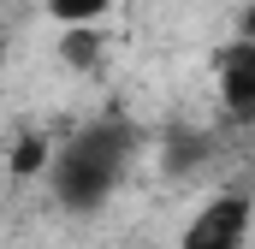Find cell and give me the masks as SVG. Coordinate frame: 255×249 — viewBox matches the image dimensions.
<instances>
[{
	"mask_svg": "<svg viewBox=\"0 0 255 249\" xmlns=\"http://www.w3.org/2000/svg\"><path fill=\"white\" fill-rule=\"evenodd\" d=\"M250 232H255V202L226 190L190 214V226L178 232V249H250Z\"/></svg>",
	"mask_w": 255,
	"mask_h": 249,
	"instance_id": "2",
	"label": "cell"
},
{
	"mask_svg": "<svg viewBox=\"0 0 255 249\" xmlns=\"http://www.w3.org/2000/svg\"><path fill=\"white\" fill-rule=\"evenodd\" d=\"M214 89H220V107L232 119H255V48L250 42H226L214 54Z\"/></svg>",
	"mask_w": 255,
	"mask_h": 249,
	"instance_id": "3",
	"label": "cell"
},
{
	"mask_svg": "<svg viewBox=\"0 0 255 249\" xmlns=\"http://www.w3.org/2000/svg\"><path fill=\"white\" fill-rule=\"evenodd\" d=\"M125 160H130V130L119 119L83 124L60 154L48 160V184H54V196H60V208H71V214H95V208L119 190Z\"/></svg>",
	"mask_w": 255,
	"mask_h": 249,
	"instance_id": "1",
	"label": "cell"
},
{
	"mask_svg": "<svg viewBox=\"0 0 255 249\" xmlns=\"http://www.w3.org/2000/svg\"><path fill=\"white\" fill-rule=\"evenodd\" d=\"M238 42H250V48H255V0L238 12Z\"/></svg>",
	"mask_w": 255,
	"mask_h": 249,
	"instance_id": "6",
	"label": "cell"
},
{
	"mask_svg": "<svg viewBox=\"0 0 255 249\" xmlns=\"http://www.w3.org/2000/svg\"><path fill=\"white\" fill-rule=\"evenodd\" d=\"M107 12H113V0H48V18L60 30H95Z\"/></svg>",
	"mask_w": 255,
	"mask_h": 249,
	"instance_id": "4",
	"label": "cell"
},
{
	"mask_svg": "<svg viewBox=\"0 0 255 249\" xmlns=\"http://www.w3.org/2000/svg\"><path fill=\"white\" fill-rule=\"evenodd\" d=\"M60 54H65L71 71H95V65H101V30H65Z\"/></svg>",
	"mask_w": 255,
	"mask_h": 249,
	"instance_id": "5",
	"label": "cell"
}]
</instances>
